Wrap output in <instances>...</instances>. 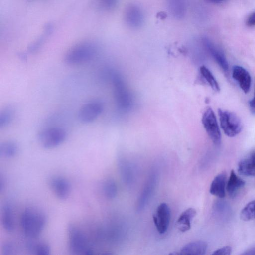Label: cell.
<instances>
[{"label":"cell","instance_id":"24","mask_svg":"<svg viewBox=\"0 0 255 255\" xmlns=\"http://www.w3.org/2000/svg\"><path fill=\"white\" fill-rule=\"evenodd\" d=\"M103 191L105 195L108 198L114 197L116 193V187L115 183L110 180H107L104 183Z\"/></svg>","mask_w":255,"mask_h":255},{"label":"cell","instance_id":"22","mask_svg":"<svg viewBox=\"0 0 255 255\" xmlns=\"http://www.w3.org/2000/svg\"><path fill=\"white\" fill-rule=\"evenodd\" d=\"M200 72L211 88L216 92L220 91L219 85L211 71L205 66L200 68Z\"/></svg>","mask_w":255,"mask_h":255},{"label":"cell","instance_id":"7","mask_svg":"<svg viewBox=\"0 0 255 255\" xmlns=\"http://www.w3.org/2000/svg\"><path fill=\"white\" fill-rule=\"evenodd\" d=\"M102 104L96 101L84 103L79 109L78 117L80 121L87 124L94 121L102 113Z\"/></svg>","mask_w":255,"mask_h":255},{"label":"cell","instance_id":"31","mask_svg":"<svg viewBox=\"0 0 255 255\" xmlns=\"http://www.w3.org/2000/svg\"><path fill=\"white\" fill-rule=\"evenodd\" d=\"M207 2L211 3H214V4H217L220 3L225 0H205Z\"/></svg>","mask_w":255,"mask_h":255},{"label":"cell","instance_id":"21","mask_svg":"<svg viewBox=\"0 0 255 255\" xmlns=\"http://www.w3.org/2000/svg\"><path fill=\"white\" fill-rule=\"evenodd\" d=\"M240 218L244 221L255 219V200L249 202L243 208L240 213Z\"/></svg>","mask_w":255,"mask_h":255},{"label":"cell","instance_id":"8","mask_svg":"<svg viewBox=\"0 0 255 255\" xmlns=\"http://www.w3.org/2000/svg\"><path fill=\"white\" fill-rule=\"evenodd\" d=\"M170 219V209L168 205L161 203L153 215V220L157 231L161 234L166 232Z\"/></svg>","mask_w":255,"mask_h":255},{"label":"cell","instance_id":"17","mask_svg":"<svg viewBox=\"0 0 255 255\" xmlns=\"http://www.w3.org/2000/svg\"><path fill=\"white\" fill-rule=\"evenodd\" d=\"M196 215V210L189 208L182 212L177 221L178 229L182 232L188 231L191 228V223Z\"/></svg>","mask_w":255,"mask_h":255},{"label":"cell","instance_id":"15","mask_svg":"<svg viewBox=\"0 0 255 255\" xmlns=\"http://www.w3.org/2000/svg\"><path fill=\"white\" fill-rule=\"evenodd\" d=\"M238 171L246 176H255V152L239 162Z\"/></svg>","mask_w":255,"mask_h":255},{"label":"cell","instance_id":"26","mask_svg":"<svg viewBox=\"0 0 255 255\" xmlns=\"http://www.w3.org/2000/svg\"><path fill=\"white\" fill-rule=\"evenodd\" d=\"M231 252L232 248L229 246H225L214 251L212 255H230Z\"/></svg>","mask_w":255,"mask_h":255},{"label":"cell","instance_id":"12","mask_svg":"<svg viewBox=\"0 0 255 255\" xmlns=\"http://www.w3.org/2000/svg\"><path fill=\"white\" fill-rule=\"evenodd\" d=\"M226 174L221 173L215 177L210 187V193L220 198H223L226 195Z\"/></svg>","mask_w":255,"mask_h":255},{"label":"cell","instance_id":"23","mask_svg":"<svg viewBox=\"0 0 255 255\" xmlns=\"http://www.w3.org/2000/svg\"><path fill=\"white\" fill-rule=\"evenodd\" d=\"M53 27L51 24H48L45 27L44 34L28 47V51L30 53H34L37 51L43 44L46 37L50 35L52 31Z\"/></svg>","mask_w":255,"mask_h":255},{"label":"cell","instance_id":"28","mask_svg":"<svg viewBox=\"0 0 255 255\" xmlns=\"http://www.w3.org/2000/svg\"><path fill=\"white\" fill-rule=\"evenodd\" d=\"M101 2L106 8H110L113 5L115 0H101Z\"/></svg>","mask_w":255,"mask_h":255},{"label":"cell","instance_id":"32","mask_svg":"<svg viewBox=\"0 0 255 255\" xmlns=\"http://www.w3.org/2000/svg\"><path fill=\"white\" fill-rule=\"evenodd\" d=\"M167 15L166 13L163 12H160L157 14V17H159L161 19H164L166 17Z\"/></svg>","mask_w":255,"mask_h":255},{"label":"cell","instance_id":"20","mask_svg":"<svg viewBox=\"0 0 255 255\" xmlns=\"http://www.w3.org/2000/svg\"><path fill=\"white\" fill-rule=\"evenodd\" d=\"M14 114V108L11 105H8L0 112V128L7 127L11 122Z\"/></svg>","mask_w":255,"mask_h":255},{"label":"cell","instance_id":"29","mask_svg":"<svg viewBox=\"0 0 255 255\" xmlns=\"http://www.w3.org/2000/svg\"><path fill=\"white\" fill-rule=\"evenodd\" d=\"M249 106L251 112L255 114V91L253 99L249 102Z\"/></svg>","mask_w":255,"mask_h":255},{"label":"cell","instance_id":"9","mask_svg":"<svg viewBox=\"0 0 255 255\" xmlns=\"http://www.w3.org/2000/svg\"><path fill=\"white\" fill-rule=\"evenodd\" d=\"M49 185L56 197L61 200H65L71 192L70 182L65 178L56 176L51 177Z\"/></svg>","mask_w":255,"mask_h":255},{"label":"cell","instance_id":"27","mask_svg":"<svg viewBox=\"0 0 255 255\" xmlns=\"http://www.w3.org/2000/svg\"><path fill=\"white\" fill-rule=\"evenodd\" d=\"M246 24L248 27L255 26V11L249 15L246 20Z\"/></svg>","mask_w":255,"mask_h":255},{"label":"cell","instance_id":"6","mask_svg":"<svg viewBox=\"0 0 255 255\" xmlns=\"http://www.w3.org/2000/svg\"><path fill=\"white\" fill-rule=\"evenodd\" d=\"M202 123L212 141L215 145H219L221 142V134L216 116L210 107H208L204 111Z\"/></svg>","mask_w":255,"mask_h":255},{"label":"cell","instance_id":"33","mask_svg":"<svg viewBox=\"0 0 255 255\" xmlns=\"http://www.w3.org/2000/svg\"><path fill=\"white\" fill-rule=\"evenodd\" d=\"M18 56L23 61H25L27 59V55L24 53H19Z\"/></svg>","mask_w":255,"mask_h":255},{"label":"cell","instance_id":"25","mask_svg":"<svg viewBox=\"0 0 255 255\" xmlns=\"http://www.w3.org/2000/svg\"><path fill=\"white\" fill-rule=\"evenodd\" d=\"M16 251V247L15 245L10 242L4 243L2 247V253L4 255H13Z\"/></svg>","mask_w":255,"mask_h":255},{"label":"cell","instance_id":"14","mask_svg":"<svg viewBox=\"0 0 255 255\" xmlns=\"http://www.w3.org/2000/svg\"><path fill=\"white\" fill-rule=\"evenodd\" d=\"M207 244L203 241L189 243L182 248L180 255H203L206 253Z\"/></svg>","mask_w":255,"mask_h":255},{"label":"cell","instance_id":"16","mask_svg":"<svg viewBox=\"0 0 255 255\" xmlns=\"http://www.w3.org/2000/svg\"><path fill=\"white\" fill-rule=\"evenodd\" d=\"M26 251L35 255H49L51 249L49 245L44 242L29 241L25 244Z\"/></svg>","mask_w":255,"mask_h":255},{"label":"cell","instance_id":"4","mask_svg":"<svg viewBox=\"0 0 255 255\" xmlns=\"http://www.w3.org/2000/svg\"><path fill=\"white\" fill-rule=\"evenodd\" d=\"M220 125L224 133L232 137L242 130V125L239 118L234 113L219 109Z\"/></svg>","mask_w":255,"mask_h":255},{"label":"cell","instance_id":"13","mask_svg":"<svg viewBox=\"0 0 255 255\" xmlns=\"http://www.w3.org/2000/svg\"><path fill=\"white\" fill-rule=\"evenodd\" d=\"M1 222L3 228L8 232L14 229V215L12 207L9 202L3 205L1 210Z\"/></svg>","mask_w":255,"mask_h":255},{"label":"cell","instance_id":"11","mask_svg":"<svg viewBox=\"0 0 255 255\" xmlns=\"http://www.w3.org/2000/svg\"><path fill=\"white\" fill-rule=\"evenodd\" d=\"M203 43L210 54L225 73L229 71L228 62L223 54L219 49L207 38L203 39Z\"/></svg>","mask_w":255,"mask_h":255},{"label":"cell","instance_id":"1","mask_svg":"<svg viewBox=\"0 0 255 255\" xmlns=\"http://www.w3.org/2000/svg\"><path fill=\"white\" fill-rule=\"evenodd\" d=\"M20 222L24 235L33 239L42 232L46 224L47 217L41 209L29 206L23 211Z\"/></svg>","mask_w":255,"mask_h":255},{"label":"cell","instance_id":"10","mask_svg":"<svg viewBox=\"0 0 255 255\" xmlns=\"http://www.w3.org/2000/svg\"><path fill=\"white\" fill-rule=\"evenodd\" d=\"M232 77L236 80L245 93H248L251 85V77L249 73L240 66H235L232 70Z\"/></svg>","mask_w":255,"mask_h":255},{"label":"cell","instance_id":"3","mask_svg":"<svg viewBox=\"0 0 255 255\" xmlns=\"http://www.w3.org/2000/svg\"><path fill=\"white\" fill-rule=\"evenodd\" d=\"M69 250L73 255H88L93 254V249L85 233L74 224L68 227Z\"/></svg>","mask_w":255,"mask_h":255},{"label":"cell","instance_id":"18","mask_svg":"<svg viewBox=\"0 0 255 255\" xmlns=\"http://www.w3.org/2000/svg\"><path fill=\"white\" fill-rule=\"evenodd\" d=\"M245 183V181L238 177L234 171L232 170L226 185L227 191L229 195L233 196L244 187Z\"/></svg>","mask_w":255,"mask_h":255},{"label":"cell","instance_id":"19","mask_svg":"<svg viewBox=\"0 0 255 255\" xmlns=\"http://www.w3.org/2000/svg\"><path fill=\"white\" fill-rule=\"evenodd\" d=\"M18 149L17 143L13 141H6L0 144V157L10 158L14 157Z\"/></svg>","mask_w":255,"mask_h":255},{"label":"cell","instance_id":"5","mask_svg":"<svg viewBox=\"0 0 255 255\" xmlns=\"http://www.w3.org/2000/svg\"><path fill=\"white\" fill-rule=\"evenodd\" d=\"M66 136V132L63 128H52L39 132L37 139L43 148L51 149L62 144L65 140Z\"/></svg>","mask_w":255,"mask_h":255},{"label":"cell","instance_id":"30","mask_svg":"<svg viewBox=\"0 0 255 255\" xmlns=\"http://www.w3.org/2000/svg\"><path fill=\"white\" fill-rule=\"evenodd\" d=\"M243 255H255V248H252L245 253H243Z\"/></svg>","mask_w":255,"mask_h":255},{"label":"cell","instance_id":"2","mask_svg":"<svg viewBox=\"0 0 255 255\" xmlns=\"http://www.w3.org/2000/svg\"><path fill=\"white\" fill-rule=\"evenodd\" d=\"M97 51V46L94 41L82 42L68 51L64 56V61L69 65L83 64L93 59Z\"/></svg>","mask_w":255,"mask_h":255}]
</instances>
